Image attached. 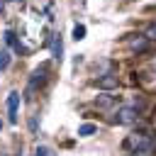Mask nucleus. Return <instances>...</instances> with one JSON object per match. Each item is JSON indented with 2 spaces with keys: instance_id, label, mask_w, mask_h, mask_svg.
Masks as SVG:
<instances>
[{
  "instance_id": "1",
  "label": "nucleus",
  "mask_w": 156,
  "mask_h": 156,
  "mask_svg": "<svg viewBox=\"0 0 156 156\" xmlns=\"http://www.w3.org/2000/svg\"><path fill=\"white\" fill-rule=\"evenodd\" d=\"M115 122H117V124H132V122H136V110H134V107H127V105L119 107Z\"/></svg>"
},
{
  "instance_id": "2",
  "label": "nucleus",
  "mask_w": 156,
  "mask_h": 156,
  "mask_svg": "<svg viewBox=\"0 0 156 156\" xmlns=\"http://www.w3.org/2000/svg\"><path fill=\"white\" fill-rule=\"evenodd\" d=\"M17 107H20V93H10L7 95V115H10V122L15 124L17 122Z\"/></svg>"
},
{
  "instance_id": "3",
  "label": "nucleus",
  "mask_w": 156,
  "mask_h": 156,
  "mask_svg": "<svg viewBox=\"0 0 156 156\" xmlns=\"http://www.w3.org/2000/svg\"><path fill=\"white\" fill-rule=\"evenodd\" d=\"M98 83V88H102V90H112V88H117V76H102V78H98L95 80Z\"/></svg>"
},
{
  "instance_id": "4",
  "label": "nucleus",
  "mask_w": 156,
  "mask_h": 156,
  "mask_svg": "<svg viewBox=\"0 0 156 156\" xmlns=\"http://www.w3.org/2000/svg\"><path fill=\"white\" fill-rule=\"evenodd\" d=\"M44 76H46V66L37 68V71L32 73V78H29V88H37L39 83H44Z\"/></svg>"
},
{
  "instance_id": "5",
  "label": "nucleus",
  "mask_w": 156,
  "mask_h": 156,
  "mask_svg": "<svg viewBox=\"0 0 156 156\" xmlns=\"http://www.w3.org/2000/svg\"><path fill=\"white\" fill-rule=\"evenodd\" d=\"M129 46H132V49H136V51H144V49L149 46V39H146V34H144V37H136V39H132V41H129Z\"/></svg>"
},
{
  "instance_id": "6",
  "label": "nucleus",
  "mask_w": 156,
  "mask_h": 156,
  "mask_svg": "<svg viewBox=\"0 0 156 156\" xmlns=\"http://www.w3.org/2000/svg\"><path fill=\"white\" fill-rule=\"evenodd\" d=\"M98 105H100V107H112V105H115V95H110V93L98 95Z\"/></svg>"
},
{
  "instance_id": "7",
  "label": "nucleus",
  "mask_w": 156,
  "mask_h": 156,
  "mask_svg": "<svg viewBox=\"0 0 156 156\" xmlns=\"http://www.w3.org/2000/svg\"><path fill=\"white\" fill-rule=\"evenodd\" d=\"M95 132H98L95 124H80V127H78V136H93Z\"/></svg>"
},
{
  "instance_id": "8",
  "label": "nucleus",
  "mask_w": 156,
  "mask_h": 156,
  "mask_svg": "<svg viewBox=\"0 0 156 156\" xmlns=\"http://www.w3.org/2000/svg\"><path fill=\"white\" fill-rule=\"evenodd\" d=\"M61 54H63V44H61V34H56V39H54V56H56V58H61Z\"/></svg>"
},
{
  "instance_id": "9",
  "label": "nucleus",
  "mask_w": 156,
  "mask_h": 156,
  "mask_svg": "<svg viewBox=\"0 0 156 156\" xmlns=\"http://www.w3.org/2000/svg\"><path fill=\"white\" fill-rule=\"evenodd\" d=\"M7 63H10V51H7V49H2V51H0V71H5V68H7Z\"/></svg>"
},
{
  "instance_id": "10",
  "label": "nucleus",
  "mask_w": 156,
  "mask_h": 156,
  "mask_svg": "<svg viewBox=\"0 0 156 156\" xmlns=\"http://www.w3.org/2000/svg\"><path fill=\"white\" fill-rule=\"evenodd\" d=\"M83 37H85V27L83 24H76L73 27V39H83Z\"/></svg>"
},
{
  "instance_id": "11",
  "label": "nucleus",
  "mask_w": 156,
  "mask_h": 156,
  "mask_svg": "<svg viewBox=\"0 0 156 156\" xmlns=\"http://www.w3.org/2000/svg\"><path fill=\"white\" fill-rule=\"evenodd\" d=\"M5 41H7L10 46H15V49L20 51V44H17V39H15V34H12V32H5Z\"/></svg>"
},
{
  "instance_id": "12",
  "label": "nucleus",
  "mask_w": 156,
  "mask_h": 156,
  "mask_svg": "<svg viewBox=\"0 0 156 156\" xmlns=\"http://www.w3.org/2000/svg\"><path fill=\"white\" fill-rule=\"evenodd\" d=\"M146 39H156V24H154V27H149V32H146Z\"/></svg>"
},
{
  "instance_id": "13",
  "label": "nucleus",
  "mask_w": 156,
  "mask_h": 156,
  "mask_svg": "<svg viewBox=\"0 0 156 156\" xmlns=\"http://www.w3.org/2000/svg\"><path fill=\"white\" fill-rule=\"evenodd\" d=\"M37 156H49V149H46V146H41V149H37Z\"/></svg>"
}]
</instances>
